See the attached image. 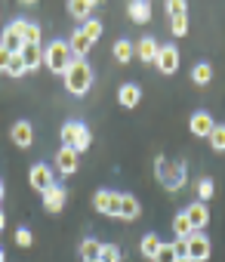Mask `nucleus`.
<instances>
[{
	"label": "nucleus",
	"instance_id": "2",
	"mask_svg": "<svg viewBox=\"0 0 225 262\" xmlns=\"http://www.w3.org/2000/svg\"><path fill=\"white\" fill-rule=\"evenodd\" d=\"M65 86H68V93L83 96V93L93 86V65H89L86 59H74L71 68L65 71Z\"/></svg>",
	"mask_w": 225,
	"mask_h": 262
},
{
	"label": "nucleus",
	"instance_id": "34",
	"mask_svg": "<svg viewBox=\"0 0 225 262\" xmlns=\"http://www.w3.org/2000/svg\"><path fill=\"white\" fill-rule=\"evenodd\" d=\"M7 74H10V77H22V74H28V68H25V62H22V56H13V59H10Z\"/></svg>",
	"mask_w": 225,
	"mask_h": 262
},
{
	"label": "nucleus",
	"instance_id": "11",
	"mask_svg": "<svg viewBox=\"0 0 225 262\" xmlns=\"http://www.w3.org/2000/svg\"><path fill=\"white\" fill-rule=\"evenodd\" d=\"M10 139H13L19 148H28V145L34 142V129H31V123H28V120H16L13 129H10Z\"/></svg>",
	"mask_w": 225,
	"mask_h": 262
},
{
	"label": "nucleus",
	"instance_id": "21",
	"mask_svg": "<svg viewBox=\"0 0 225 262\" xmlns=\"http://www.w3.org/2000/svg\"><path fill=\"white\" fill-rule=\"evenodd\" d=\"M99 256H102V244L96 237H83L80 241V259L83 262H99Z\"/></svg>",
	"mask_w": 225,
	"mask_h": 262
},
{
	"label": "nucleus",
	"instance_id": "1",
	"mask_svg": "<svg viewBox=\"0 0 225 262\" xmlns=\"http://www.w3.org/2000/svg\"><path fill=\"white\" fill-rule=\"evenodd\" d=\"M74 59H77V56L71 53L68 40H53V43L43 47V65H47L50 71H56V74H65Z\"/></svg>",
	"mask_w": 225,
	"mask_h": 262
},
{
	"label": "nucleus",
	"instance_id": "42",
	"mask_svg": "<svg viewBox=\"0 0 225 262\" xmlns=\"http://www.w3.org/2000/svg\"><path fill=\"white\" fill-rule=\"evenodd\" d=\"M179 262H191V259H179Z\"/></svg>",
	"mask_w": 225,
	"mask_h": 262
},
{
	"label": "nucleus",
	"instance_id": "28",
	"mask_svg": "<svg viewBox=\"0 0 225 262\" xmlns=\"http://www.w3.org/2000/svg\"><path fill=\"white\" fill-rule=\"evenodd\" d=\"M191 231H194V228H191L188 216H185V213H179V216L173 219V234H176V237H188Z\"/></svg>",
	"mask_w": 225,
	"mask_h": 262
},
{
	"label": "nucleus",
	"instance_id": "29",
	"mask_svg": "<svg viewBox=\"0 0 225 262\" xmlns=\"http://www.w3.org/2000/svg\"><path fill=\"white\" fill-rule=\"evenodd\" d=\"M121 259H124V253H121L118 244H102V256H99V262H121Z\"/></svg>",
	"mask_w": 225,
	"mask_h": 262
},
{
	"label": "nucleus",
	"instance_id": "35",
	"mask_svg": "<svg viewBox=\"0 0 225 262\" xmlns=\"http://www.w3.org/2000/svg\"><path fill=\"white\" fill-rule=\"evenodd\" d=\"M170 28H173V34H176V37H185V34H188V16L173 19V22H170Z\"/></svg>",
	"mask_w": 225,
	"mask_h": 262
},
{
	"label": "nucleus",
	"instance_id": "9",
	"mask_svg": "<svg viewBox=\"0 0 225 262\" xmlns=\"http://www.w3.org/2000/svg\"><path fill=\"white\" fill-rule=\"evenodd\" d=\"M77 161H80V155L74 151V148H59L56 151V173H62V176H71L74 170H77Z\"/></svg>",
	"mask_w": 225,
	"mask_h": 262
},
{
	"label": "nucleus",
	"instance_id": "39",
	"mask_svg": "<svg viewBox=\"0 0 225 262\" xmlns=\"http://www.w3.org/2000/svg\"><path fill=\"white\" fill-rule=\"evenodd\" d=\"M4 228H7V213L0 210V231H4Z\"/></svg>",
	"mask_w": 225,
	"mask_h": 262
},
{
	"label": "nucleus",
	"instance_id": "37",
	"mask_svg": "<svg viewBox=\"0 0 225 262\" xmlns=\"http://www.w3.org/2000/svg\"><path fill=\"white\" fill-rule=\"evenodd\" d=\"M173 247H176V256H179V259H188V241H185V237H176Z\"/></svg>",
	"mask_w": 225,
	"mask_h": 262
},
{
	"label": "nucleus",
	"instance_id": "26",
	"mask_svg": "<svg viewBox=\"0 0 225 262\" xmlns=\"http://www.w3.org/2000/svg\"><path fill=\"white\" fill-rule=\"evenodd\" d=\"M133 53H136V43H130V40H118L115 43V59L118 62H130Z\"/></svg>",
	"mask_w": 225,
	"mask_h": 262
},
{
	"label": "nucleus",
	"instance_id": "36",
	"mask_svg": "<svg viewBox=\"0 0 225 262\" xmlns=\"http://www.w3.org/2000/svg\"><path fill=\"white\" fill-rule=\"evenodd\" d=\"M16 244L19 247H31V231L28 228H16Z\"/></svg>",
	"mask_w": 225,
	"mask_h": 262
},
{
	"label": "nucleus",
	"instance_id": "25",
	"mask_svg": "<svg viewBox=\"0 0 225 262\" xmlns=\"http://www.w3.org/2000/svg\"><path fill=\"white\" fill-rule=\"evenodd\" d=\"M102 28H105V25H102L99 19H86V22L80 25V31H83V34H86V37H89L93 43H96V40L102 37Z\"/></svg>",
	"mask_w": 225,
	"mask_h": 262
},
{
	"label": "nucleus",
	"instance_id": "3",
	"mask_svg": "<svg viewBox=\"0 0 225 262\" xmlns=\"http://www.w3.org/2000/svg\"><path fill=\"white\" fill-rule=\"evenodd\" d=\"M158 179L164 182V188L179 191V188L185 185V179H188L185 164H182V161H167V158H158Z\"/></svg>",
	"mask_w": 225,
	"mask_h": 262
},
{
	"label": "nucleus",
	"instance_id": "20",
	"mask_svg": "<svg viewBox=\"0 0 225 262\" xmlns=\"http://www.w3.org/2000/svg\"><path fill=\"white\" fill-rule=\"evenodd\" d=\"M19 56H22V62H25L28 71H34L37 65H43V47H31V43H25V50H22Z\"/></svg>",
	"mask_w": 225,
	"mask_h": 262
},
{
	"label": "nucleus",
	"instance_id": "24",
	"mask_svg": "<svg viewBox=\"0 0 225 262\" xmlns=\"http://www.w3.org/2000/svg\"><path fill=\"white\" fill-rule=\"evenodd\" d=\"M158 250H161V237H158L154 231H148V234L142 237V256L154 259V256H158Z\"/></svg>",
	"mask_w": 225,
	"mask_h": 262
},
{
	"label": "nucleus",
	"instance_id": "5",
	"mask_svg": "<svg viewBox=\"0 0 225 262\" xmlns=\"http://www.w3.org/2000/svg\"><path fill=\"white\" fill-rule=\"evenodd\" d=\"M185 241H188V259H191V262H207V259H210L213 244H210V237H207L204 231H191Z\"/></svg>",
	"mask_w": 225,
	"mask_h": 262
},
{
	"label": "nucleus",
	"instance_id": "6",
	"mask_svg": "<svg viewBox=\"0 0 225 262\" xmlns=\"http://www.w3.org/2000/svg\"><path fill=\"white\" fill-rule=\"evenodd\" d=\"M28 179H31V188H37L40 194H47L56 185V170L50 164H34L31 173H28Z\"/></svg>",
	"mask_w": 225,
	"mask_h": 262
},
{
	"label": "nucleus",
	"instance_id": "18",
	"mask_svg": "<svg viewBox=\"0 0 225 262\" xmlns=\"http://www.w3.org/2000/svg\"><path fill=\"white\" fill-rule=\"evenodd\" d=\"M0 43H4L13 56H19V53L25 50V40H22V34H19L13 25H7V31H4V37H0Z\"/></svg>",
	"mask_w": 225,
	"mask_h": 262
},
{
	"label": "nucleus",
	"instance_id": "27",
	"mask_svg": "<svg viewBox=\"0 0 225 262\" xmlns=\"http://www.w3.org/2000/svg\"><path fill=\"white\" fill-rule=\"evenodd\" d=\"M191 80H194V83H210V80H213V68H210L207 62H197L194 71H191Z\"/></svg>",
	"mask_w": 225,
	"mask_h": 262
},
{
	"label": "nucleus",
	"instance_id": "23",
	"mask_svg": "<svg viewBox=\"0 0 225 262\" xmlns=\"http://www.w3.org/2000/svg\"><path fill=\"white\" fill-rule=\"evenodd\" d=\"M93 7H96V0H71V4H68V13H71L74 19H86V16L93 13Z\"/></svg>",
	"mask_w": 225,
	"mask_h": 262
},
{
	"label": "nucleus",
	"instance_id": "33",
	"mask_svg": "<svg viewBox=\"0 0 225 262\" xmlns=\"http://www.w3.org/2000/svg\"><path fill=\"white\" fill-rule=\"evenodd\" d=\"M154 262H179V256H176V247H173V244H161V250H158Z\"/></svg>",
	"mask_w": 225,
	"mask_h": 262
},
{
	"label": "nucleus",
	"instance_id": "14",
	"mask_svg": "<svg viewBox=\"0 0 225 262\" xmlns=\"http://www.w3.org/2000/svg\"><path fill=\"white\" fill-rule=\"evenodd\" d=\"M65 201H68V191H65L62 185H53V188L43 194V207H47L50 213H59V210L65 207Z\"/></svg>",
	"mask_w": 225,
	"mask_h": 262
},
{
	"label": "nucleus",
	"instance_id": "38",
	"mask_svg": "<svg viewBox=\"0 0 225 262\" xmlns=\"http://www.w3.org/2000/svg\"><path fill=\"white\" fill-rule=\"evenodd\" d=\"M10 59H13V53H10L4 43H0V71H7V68H10Z\"/></svg>",
	"mask_w": 225,
	"mask_h": 262
},
{
	"label": "nucleus",
	"instance_id": "40",
	"mask_svg": "<svg viewBox=\"0 0 225 262\" xmlns=\"http://www.w3.org/2000/svg\"><path fill=\"white\" fill-rule=\"evenodd\" d=\"M0 262H7V253H4V247H0Z\"/></svg>",
	"mask_w": 225,
	"mask_h": 262
},
{
	"label": "nucleus",
	"instance_id": "32",
	"mask_svg": "<svg viewBox=\"0 0 225 262\" xmlns=\"http://www.w3.org/2000/svg\"><path fill=\"white\" fill-rule=\"evenodd\" d=\"M213 191H216V182H213V179H207V176H204V179H200V182H197V198H200V201H204V204H207V201H210V198H213Z\"/></svg>",
	"mask_w": 225,
	"mask_h": 262
},
{
	"label": "nucleus",
	"instance_id": "13",
	"mask_svg": "<svg viewBox=\"0 0 225 262\" xmlns=\"http://www.w3.org/2000/svg\"><path fill=\"white\" fill-rule=\"evenodd\" d=\"M13 28L22 34V40H25V43L40 47V25H34V22H28V19H16V22H13Z\"/></svg>",
	"mask_w": 225,
	"mask_h": 262
},
{
	"label": "nucleus",
	"instance_id": "12",
	"mask_svg": "<svg viewBox=\"0 0 225 262\" xmlns=\"http://www.w3.org/2000/svg\"><path fill=\"white\" fill-rule=\"evenodd\" d=\"M188 126H191V133H194V136H207V139H210L216 120H213L207 111H194V114H191V120H188Z\"/></svg>",
	"mask_w": 225,
	"mask_h": 262
},
{
	"label": "nucleus",
	"instance_id": "8",
	"mask_svg": "<svg viewBox=\"0 0 225 262\" xmlns=\"http://www.w3.org/2000/svg\"><path fill=\"white\" fill-rule=\"evenodd\" d=\"M158 71L161 74H173L176 68H179V50L173 47V43H167V47H161V53H158Z\"/></svg>",
	"mask_w": 225,
	"mask_h": 262
},
{
	"label": "nucleus",
	"instance_id": "16",
	"mask_svg": "<svg viewBox=\"0 0 225 262\" xmlns=\"http://www.w3.org/2000/svg\"><path fill=\"white\" fill-rule=\"evenodd\" d=\"M139 213H142V204H139V201H136L133 194H121V207H118V219H130V222H133V219H136Z\"/></svg>",
	"mask_w": 225,
	"mask_h": 262
},
{
	"label": "nucleus",
	"instance_id": "19",
	"mask_svg": "<svg viewBox=\"0 0 225 262\" xmlns=\"http://www.w3.org/2000/svg\"><path fill=\"white\" fill-rule=\"evenodd\" d=\"M68 47H71V53H74L77 59H83V56L89 53V47H93V40H89V37H86V34L80 31V28H77V31L71 34V40H68Z\"/></svg>",
	"mask_w": 225,
	"mask_h": 262
},
{
	"label": "nucleus",
	"instance_id": "7",
	"mask_svg": "<svg viewBox=\"0 0 225 262\" xmlns=\"http://www.w3.org/2000/svg\"><path fill=\"white\" fill-rule=\"evenodd\" d=\"M93 207H96L99 213H105V216H118V207H121V191H108V188L96 191V194H93Z\"/></svg>",
	"mask_w": 225,
	"mask_h": 262
},
{
	"label": "nucleus",
	"instance_id": "41",
	"mask_svg": "<svg viewBox=\"0 0 225 262\" xmlns=\"http://www.w3.org/2000/svg\"><path fill=\"white\" fill-rule=\"evenodd\" d=\"M0 201H4V182H0Z\"/></svg>",
	"mask_w": 225,
	"mask_h": 262
},
{
	"label": "nucleus",
	"instance_id": "15",
	"mask_svg": "<svg viewBox=\"0 0 225 262\" xmlns=\"http://www.w3.org/2000/svg\"><path fill=\"white\" fill-rule=\"evenodd\" d=\"M158 53H161V43H158L154 37H142V40L136 43V56H139L142 62H158Z\"/></svg>",
	"mask_w": 225,
	"mask_h": 262
},
{
	"label": "nucleus",
	"instance_id": "31",
	"mask_svg": "<svg viewBox=\"0 0 225 262\" xmlns=\"http://www.w3.org/2000/svg\"><path fill=\"white\" fill-rule=\"evenodd\" d=\"M167 13H170V19L188 16V4H185V0H167Z\"/></svg>",
	"mask_w": 225,
	"mask_h": 262
},
{
	"label": "nucleus",
	"instance_id": "4",
	"mask_svg": "<svg viewBox=\"0 0 225 262\" xmlns=\"http://www.w3.org/2000/svg\"><path fill=\"white\" fill-rule=\"evenodd\" d=\"M89 142H93V136H89L86 123H80V120H68V123L62 126V145H65V148H74L77 155H83V151L89 148Z\"/></svg>",
	"mask_w": 225,
	"mask_h": 262
},
{
	"label": "nucleus",
	"instance_id": "17",
	"mask_svg": "<svg viewBox=\"0 0 225 262\" xmlns=\"http://www.w3.org/2000/svg\"><path fill=\"white\" fill-rule=\"evenodd\" d=\"M139 99H142V90H139L136 83H124V86L118 90V102H121L124 108H136Z\"/></svg>",
	"mask_w": 225,
	"mask_h": 262
},
{
	"label": "nucleus",
	"instance_id": "22",
	"mask_svg": "<svg viewBox=\"0 0 225 262\" xmlns=\"http://www.w3.org/2000/svg\"><path fill=\"white\" fill-rule=\"evenodd\" d=\"M130 19L133 22H148L151 19V4L148 0H133L130 4Z\"/></svg>",
	"mask_w": 225,
	"mask_h": 262
},
{
	"label": "nucleus",
	"instance_id": "10",
	"mask_svg": "<svg viewBox=\"0 0 225 262\" xmlns=\"http://www.w3.org/2000/svg\"><path fill=\"white\" fill-rule=\"evenodd\" d=\"M185 216H188V222H191V228H194V231H204V228H207V222H210V210H207V204H204V201H194V204L185 210Z\"/></svg>",
	"mask_w": 225,
	"mask_h": 262
},
{
	"label": "nucleus",
	"instance_id": "30",
	"mask_svg": "<svg viewBox=\"0 0 225 262\" xmlns=\"http://www.w3.org/2000/svg\"><path fill=\"white\" fill-rule=\"evenodd\" d=\"M210 145L216 151H225V123H216L213 126V133H210Z\"/></svg>",
	"mask_w": 225,
	"mask_h": 262
}]
</instances>
